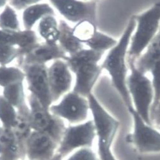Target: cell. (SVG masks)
Wrapping results in <instances>:
<instances>
[{"label": "cell", "mask_w": 160, "mask_h": 160, "mask_svg": "<svg viewBox=\"0 0 160 160\" xmlns=\"http://www.w3.org/2000/svg\"><path fill=\"white\" fill-rule=\"evenodd\" d=\"M136 28V21L132 17L117 44L112 48L102 63V70L108 72L112 85L121 97L127 110L134 108L127 86L128 65L127 53L131 37Z\"/></svg>", "instance_id": "cell-1"}, {"label": "cell", "mask_w": 160, "mask_h": 160, "mask_svg": "<svg viewBox=\"0 0 160 160\" xmlns=\"http://www.w3.org/2000/svg\"><path fill=\"white\" fill-rule=\"evenodd\" d=\"M136 28L129 44L127 61H134L142 54L160 28V2L144 12L132 16Z\"/></svg>", "instance_id": "cell-2"}, {"label": "cell", "mask_w": 160, "mask_h": 160, "mask_svg": "<svg viewBox=\"0 0 160 160\" xmlns=\"http://www.w3.org/2000/svg\"><path fill=\"white\" fill-rule=\"evenodd\" d=\"M130 73L127 86L134 110L148 123L152 125L151 114L154 101L152 81L136 67L134 61H127Z\"/></svg>", "instance_id": "cell-3"}, {"label": "cell", "mask_w": 160, "mask_h": 160, "mask_svg": "<svg viewBox=\"0 0 160 160\" xmlns=\"http://www.w3.org/2000/svg\"><path fill=\"white\" fill-rule=\"evenodd\" d=\"M97 138L92 120L67 127L59 142L57 155L63 160L74 151L84 148H92Z\"/></svg>", "instance_id": "cell-4"}, {"label": "cell", "mask_w": 160, "mask_h": 160, "mask_svg": "<svg viewBox=\"0 0 160 160\" xmlns=\"http://www.w3.org/2000/svg\"><path fill=\"white\" fill-rule=\"evenodd\" d=\"M128 111L133 120V132L127 136V142L140 153L159 152L160 130L146 122L134 108Z\"/></svg>", "instance_id": "cell-5"}, {"label": "cell", "mask_w": 160, "mask_h": 160, "mask_svg": "<svg viewBox=\"0 0 160 160\" xmlns=\"http://www.w3.org/2000/svg\"><path fill=\"white\" fill-rule=\"evenodd\" d=\"M30 108V122L33 130L46 133L60 142L67 128L65 122L44 108L32 93L27 98Z\"/></svg>", "instance_id": "cell-6"}, {"label": "cell", "mask_w": 160, "mask_h": 160, "mask_svg": "<svg viewBox=\"0 0 160 160\" xmlns=\"http://www.w3.org/2000/svg\"><path fill=\"white\" fill-rule=\"evenodd\" d=\"M88 99L98 144L112 148L120 127V122L105 109L92 93L88 97Z\"/></svg>", "instance_id": "cell-7"}, {"label": "cell", "mask_w": 160, "mask_h": 160, "mask_svg": "<svg viewBox=\"0 0 160 160\" xmlns=\"http://www.w3.org/2000/svg\"><path fill=\"white\" fill-rule=\"evenodd\" d=\"M49 110L52 114L70 125L87 121L90 112L88 98L73 91L65 94L59 103L52 104Z\"/></svg>", "instance_id": "cell-8"}, {"label": "cell", "mask_w": 160, "mask_h": 160, "mask_svg": "<svg viewBox=\"0 0 160 160\" xmlns=\"http://www.w3.org/2000/svg\"><path fill=\"white\" fill-rule=\"evenodd\" d=\"M21 68L28 84V89L40 101L44 108L49 109L52 104L51 97L48 68L45 64L34 63L23 65Z\"/></svg>", "instance_id": "cell-9"}, {"label": "cell", "mask_w": 160, "mask_h": 160, "mask_svg": "<svg viewBox=\"0 0 160 160\" xmlns=\"http://www.w3.org/2000/svg\"><path fill=\"white\" fill-rule=\"evenodd\" d=\"M24 145L26 160H52L59 142L46 133L32 130Z\"/></svg>", "instance_id": "cell-10"}, {"label": "cell", "mask_w": 160, "mask_h": 160, "mask_svg": "<svg viewBox=\"0 0 160 160\" xmlns=\"http://www.w3.org/2000/svg\"><path fill=\"white\" fill-rule=\"evenodd\" d=\"M49 2L70 22L78 23L88 20L97 25L96 2L77 0H49Z\"/></svg>", "instance_id": "cell-11"}, {"label": "cell", "mask_w": 160, "mask_h": 160, "mask_svg": "<svg viewBox=\"0 0 160 160\" xmlns=\"http://www.w3.org/2000/svg\"><path fill=\"white\" fill-rule=\"evenodd\" d=\"M48 81L52 103L69 91L72 77L65 61L56 60L48 68Z\"/></svg>", "instance_id": "cell-12"}, {"label": "cell", "mask_w": 160, "mask_h": 160, "mask_svg": "<svg viewBox=\"0 0 160 160\" xmlns=\"http://www.w3.org/2000/svg\"><path fill=\"white\" fill-rule=\"evenodd\" d=\"M66 52L60 44H49L46 42L37 43L33 46L21 58L17 59V65L19 67L23 65L34 63L45 64L52 60L67 58Z\"/></svg>", "instance_id": "cell-13"}, {"label": "cell", "mask_w": 160, "mask_h": 160, "mask_svg": "<svg viewBox=\"0 0 160 160\" xmlns=\"http://www.w3.org/2000/svg\"><path fill=\"white\" fill-rule=\"evenodd\" d=\"M0 160H26L24 143L17 138L13 129L0 124Z\"/></svg>", "instance_id": "cell-14"}, {"label": "cell", "mask_w": 160, "mask_h": 160, "mask_svg": "<svg viewBox=\"0 0 160 160\" xmlns=\"http://www.w3.org/2000/svg\"><path fill=\"white\" fill-rule=\"evenodd\" d=\"M102 70L98 63H89L80 67L75 73L76 81L73 91L88 98L92 94Z\"/></svg>", "instance_id": "cell-15"}, {"label": "cell", "mask_w": 160, "mask_h": 160, "mask_svg": "<svg viewBox=\"0 0 160 160\" xmlns=\"http://www.w3.org/2000/svg\"><path fill=\"white\" fill-rule=\"evenodd\" d=\"M38 41L35 32L32 30H0V44L18 46L17 58H22L33 46L38 43Z\"/></svg>", "instance_id": "cell-16"}, {"label": "cell", "mask_w": 160, "mask_h": 160, "mask_svg": "<svg viewBox=\"0 0 160 160\" xmlns=\"http://www.w3.org/2000/svg\"><path fill=\"white\" fill-rule=\"evenodd\" d=\"M60 36L58 41L60 46L65 52L72 55L83 49L82 43L73 34L72 29L63 20H61L58 25Z\"/></svg>", "instance_id": "cell-17"}, {"label": "cell", "mask_w": 160, "mask_h": 160, "mask_svg": "<svg viewBox=\"0 0 160 160\" xmlns=\"http://www.w3.org/2000/svg\"><path fill=\"white\" fill-rule=\"evenodd\" d=\"M104 54V52L95 51L91 49H81L65 59L70 70L75 73L77 69L83 65L89 63H98Z\"/></svg>", "instance_id": "cell-18"}, {"label": "cell", "mask_w": 160, "mask_h": 160, "mask_svg": "<svg viewBox=\"0 0 160 160\" xmlns=\"http://www.w3.org/2000/svg\"><path fill=\"white\" fill-rule=\"evenodd\" d=\"M53 9L47 3L35 4L26 8L23 12V23L25 30H31L36 22L48 15L55 16Z\"/></svg>", "instance_id": "cell-19"}, {"label": "cell", "mask_w": 160, "mask_h": 160, "mask_svg": "<svg viewBox=\"0 0 160 160\" xmlns=\"http://www.w3.org/2000/svg\"><path fill=\"white\" fill-rule=\"evenodd\" d=\"M3 96L17 109V112H26L30 110L25 101L23 82H18L4 88Z\"/></svg>", "instance_id": "cell-20"}, {"label": "cell", "mask_w": 160, "mask_h": 160, "mask_svg": "<svg viewBox=\"0 0 160 160\" xmlns=\"http://www.w3.org/2000/svg\"><path fill=\"white\" fill-rule=\"evenodd\" d=\"M38 31L41 36L45 39L48 44H57L59 39V28L54 16L48 15L41 19Z\"/></svg>", "instance_id": "cell-21"}, {"label": "cell", "mask_w": 160, "mask_h": 160, "mask_svg": "<svg viewBox=\"0 0 160 160\" xmlns=\"http://www.w3.org/2000/svg\"><path fill=\"white\" fill-rule=\"evenodd\" d=\"M18 117L17 109L3 95H0V124L3 127L13 129Z\"/></svg>", "instance_id": "cell-22"}, {"label": "cell", "mask_w": 160, "mask_h": 160, "mask_svg": "<svg viewBox=\"0 0 160 160\" xmlns=\"http://www.w3.org/2000/svg\"><path fill=\"white\" fill-rule=\"evenodd\" d=\"M117 42L118 41L112 37L97 31L94 36L85 44L91 49L105 52V51L110 50L113 48Z\"/></svg>", "instance_id": "cell-23"}, {"label": "cell", "mask_w": 160, "mask_h": 160, "mask_svg": "<svg viewBox=\"0 0 160 160\" xmlns=\"http://www.w3.org/2000/svg\"><path fill=\"white\" fill-rule=\"evenodd\" d=\"M25 77L24 72L18 68L0 67V86L5 88L16 82H23Z\"/></svg>", "instance_id": "cell-24"}, {"label": "cell", "mask_w": 160, "mask_h": 160, "mask_svg": "<svg viewBox=\"0 0 160 160\" xmlns=\"http://www.w3.org/2000/svg\"><path fill=\"white\" fill-rule=\"evenodd\" d=\"M73 36L82 43L90 39L97 31V25L92 22L84 20L78 22L72 29Z\"/></svg>", "instance_id": "cell-25"}, {"label": "cell", "mask_w": 160, "mask_h": 160, "mask_svg": "<svg viewBox=\"0 0 160 160\" xmlns=\"http://www.w3.org/2000/svg\"><path fill=\"white\" fill-rule=\"evenodd\" d=\"M0 28L2 30L20 31L17 15L9 5H6L3 12L0 14Z\"/></svg>", "instance_id": "cell-26"}, {"label": "cell", "mask_w": 160, "mask_h": 160, "mask_svg": "<svg viewBox=\"0 0 160 160\" xmlns=\"http://www.w3.org/2000/svg\"><path fill=\"white\" fill-rule=\"evenodd\" d=\"M18 56V48L13 46L0 44V65L5 66Z\"/></svg>", "instance_id": "cell-27"}, {"label": "cell", "mask_w": 160, "mask_h": 160, "mask_svg": "<svg viewBox=\"0 0 160 160\" xmlns=\"http://www.w3.org/2000/svg\"><path fill=\"white\" fill-rule=\"evenodd\" d=\"M63 160H100L97 154L92 148H84L78 149Z\"/></svg>", "instance_id": "cell-28"}, {"label": "cell", "mask_w": 160, "mask_h": 160, "mask_svg": "<svg viewBox=\"0 0 160 160\" xmlns=\"http://www.w3.org/2000/svg\"><path fill=\"white\" fill-rule=\"evenodd\" d=\"M98 154L100 160H118L112 151V148L98 144Z\"/></svg>", "instance_id": "cell-29"}, {"label": "cell", "mask_w": 160, "mask_h": 160, "mask_svg": "<svg viewBox=\"0 0 160 160\" xmlns=\"http://www.w3.org/2000/svg\"><path fill=\"white\" fill-rule=\"evenodd\" d=\"M41 0H9V3L18 10L25 9L28 7L37 3Z\"/></svg>", "instance_id": "cell-30"}, {"label": "cell", "mask_w": 160, "mask_h": 160, "mask_svg": "<svg viewBox=\"0 0 160 160\" xmlns=\"http://www.w3.org/2000/svg\"><path fill=\"white\" fill-rule=\"evenodd\" d=\"M152 124L156 128L160 130V113L155 118L152 122Z\"/></svg>", "instance_id": "cell-31"}, {"label": "cell", "mask_w": 160, "mask_h": 160, "mask_svg": "<svg viewBox=\"0 0 160 160\" xmlns=\"http://www.w3.org/2000/svg\"><path fill=\"white\" fill-rule=\"evenodd\" d=\"M8 0H0V8L4 7L7 3Z\"/></svg>", "instance_id": "cell-32"}, {"label": "cell", "mask_w": 160, "mask_h": 160, "mask_svg": "<svg viewBox=\"0 0 160 160\" xmlns=\"http://www.w3.org/2000/svg\"><path fill=\"white\" fill-rule=\"evenodd\" d=\"M159 113H160V103H159V106H158V109H157V111H156L155 117H154V120L155 119V118H156ZM154 120H153V121H154ZM153 121H152V122H153Z\"/></svg>", "instance_id": "cell-33"}, {"label": "cell", "mask_w": 160, "mask_h": 160, "mask_svg": "<svg viewBox=\"0 0 160 160\" xmlns=\"http://www.w3.org/2000/svg\"><path fill=\"white\" fill-rule=\"evenodd\" d=\"M52 160H62V159L60 158H59V157L57 155V156H55V158L54 159H53Z\"/></svg>", "instance_id": "cell-34"}, {"label": "cell", "mask_w": 160, "mask_h": 160, "mask_svg": "<svg viewBox=\"0 0 160 160\" xmlns=\"http://www.w3.org/2000/svg\"><path fill=\"white\" fill-rule=\"evenodd\" d=\"M88 1H94V2H96V0H88Z\"/></svg>", "instance_id": "cell-35"}]
</instances>
